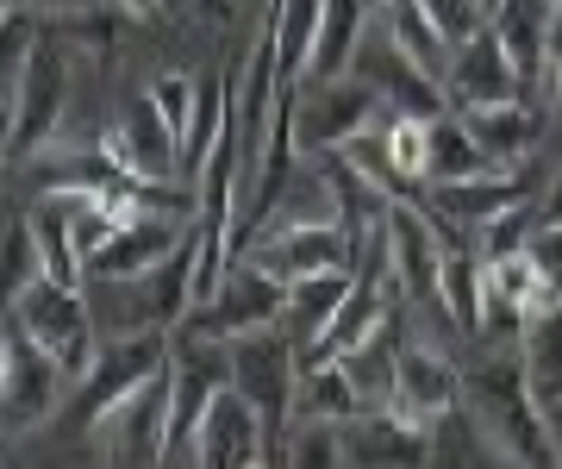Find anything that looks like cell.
<instances>
[{
    "label": "cell",
    "instance_id": "obj_1",
    "mask_svg": "<svg viewBox=\"0 0 562 469\" xmlns=\"http://www.w3.org/2000/svg\"><path fill=\"white\" fill-rule=\"evenodd\" d=\"M462 407L525 469H557V420L525 376V357H487L462 369Z\"/></svg>",
    "mask_w": 562,
    "mask_h": 469
},
{
    "label": "cell",
    "instance_id": "obj_2",
    "mask_svg": "<svg viewBox=\"0 0 562 469\" xmlns=\"http://www.w3.org/2000/svg\"><path fill=\"white\" fill-rule=\"evenodd\" d=\"M7 313L57 357L69 382H81L94 369V357H101V320H94V301L81 288L57 282V276H38L20 294H7Z\"/></svg>",
    "mask_w": 562,
    "mask_h": 469
},
{
    "label": "cell",
    "instance_id": "obj_3",
    "mask_svg": "<svg viewBox=\"0 0 562 469\" xmlns=\"http://www.w3.org/2000/svg\"><path fill=\"white\" fill-rule=\"evenodd\" d=\"M382 113H387L382 94L362 76H301L294 82V144H301V157L344 150L369 125H382Z\"/></svg>",
    "mask_w": 562,
    "mask_h": 469
},
{
    "label": "cell",
    "instance_id": "obj_4",
    "mask_svg": "<svg viewBox=\"0 0 562 469\" xmlns=\"http://www.w3.org/2000/svg\"><path fill=\"white\" fill-rule=\"evenodd\" d=\"M169 420H176V382H169V364H162L113 413L94 420V438H101L113 469H157L169 457Z\"/></svg>",
    "mask_w": 562,
    "mask_h": 469
},
{
    "label": "cell",
    "instance_id": "obj_5",
    "mask_svg": "<svg viewBox=\"0 0 562 469\" xmlns=\"http://www.w3.org/2000/svg\"><path fill=\"white\" fill-rule=\"evenodd\" d=\"M63 388H76L63 376V364L7 313V326H0V407H7V432L20 438V432L44 426L57 413Z\"/></svg>",
    "mask_w": 562,
    "mask_h": 469
},
{
    "label": "cell",
    "instance_id": "obj_6",
    "mask_svg": "<svg viewBox=\"0 0 562 469\" xmlns=\"http://www.w3.org/2000/svg\"><path fill=\"white\" fill-rule=\"evenodd\" d=\"M232 388L269 420V432H281L294 420V388H301V345L288 338V326H257L232 338Z\"/></svg>",
    "mask_w": 562,
    "mask_h": 469
},
{
    "label": "cell",
    "instance_id": "obj_7",
    "mask_svg": "<svg viewBox=\"0 0 562 469\" xmlns=\"http://www.w3.org/2000/svg\"><path fill=\"white\" fill-rule=\"evenodd\" d=\"M281 313H288V282H281V276H269L262 264H250V257H238V264L225 269L220 294H213L206 306H194L181 332H201V338L232 345V338H244V332L276 326Z\"/></svg>",
    "mask_w": 562,
    "mask_h": 469
},
{
    "label": "cell",
    "instance_id": "obj_8",
    "mask_svg": "<svg viewBox=\"0 0 562 469\" xmlns=\"http://www.w3.org/2000/svg\"><path fill=\"white\" fill-rule=\"evenodd\" d=\"M169 382H176V420H169V450H194L206 407L232 388V345L201 338V332H181L169 350Z\"/></svg>",
    "mask_w": 562,
    "mask_h": 469
},
{
    "label": "cell",
    "instance_id": "obj_9",
    "mask_svg": "<svg viewBox=\"0 0 562 469\" xmlns=\"http://www.w3.org/2000/svg\"><path fill=\"white\" fill-rule=\"evenodd\" d=\"M250 264H262L281 282H301V276H319V269H357V232L338 220L319 225H262L250 250Z\"/></svg>",
    "mask_w": 562,
    "mask_h": 469
},
{
    "label": "cell",
    "instance_id": "obj_10",
    "mask_svg": "<svg viewBox=\"0 0 562 469\" xmlns=\"http://www.w3.org/2000/svg\"><path fill=\"white\" fill-rule=\"evenodd\" d=\"M169 332H144V338H101V357H94V369L76 382V413L81 426L94 432V420L101 413H113L132 394L138 382H150L162 364H169Z\"/></svg>",
    "mask_w": 562,
    "mask_h": 469
},
{
    "label": "cell",
    "instance_id": "obj_11",
    "mask_svg": "<svg viewBox=\"0 0 562 469\" xmlns=\"http://www.w3.org/2000/svg\"><path fill=\"white\" fill-rule=\"evenodd\" d=\"M7 94V164H20L25 150H38L50 138V125L63 113V94H69V69H63L57 44H38L32 63H25L20 82L0 88Z\"/></svg>",
    "mask_w": 562,
    "mask_h": 469
},
{
    "label": "cell",
    "instance_id": "obj_12",
    "mask_svg": "<svg viewBox=\"0 0 562 469\" xmlns=\"http://www.w3.org/2000/svg\"><path fill=\"white\" fill-rule=\"evenodd\" d=\"M443 238L419 201L387 206V276L406 301H438L443 294Z\"/></svg>",
    "mask_w": 562,
    "mask_h": 469
},
{
    "label": "cell",
    "instance_id": "obj_13",
    "mask_svg": "<svg viewBox=\"0 0 562 469\" xmlns=\"http://www.w3.org/2000/svg\"><path fill=\"white\" fill-rule=\"evenodd\" d=\"M344 450L350 469H431V426L394 407H362L344 420Z\"/></svg>",
    "mask_w": 562,
    "mask_h": 469
},
{
    "label": "cell",
    "instance_id": "obj_14",
    "mask_svg": "<svg viewBox=\"0 0 562 469\" xmlns=\"http://www.w3.org/2000/svg\"><path fill=\"white\" fill-rule=\"evenodd\" d=\"M443 88H450V107L469 113V107L519 101L525 76H519V63H513V51L501 44V32L487 25V32H475L469 44H457V57H450V82Z\"/></svg>",
    "mask_w": 562,
    "mask_h": 469
},
{
    "label": "cell",
    "instance_id": "obj_15",
    "mask_svg": "<svg viewBox=\"0 0 562 469\" xmlns=\"http://www.w3.org/2000/svg\"><path fill=\"white\" fill-rule=\"evenodd\" d=\"M106 150H113V157H120V169H132V176L188 182V176H181V138H176V125L157 113V101H150V94L125 101V113L113 120V132H106Z\"/></svg>",
    "mask_w": 562,
    "mask_h": 469
},
{
    "label": "cell",
    "instance_id": "obj_16",
    "mask_svg": "<svg viewBox=\"0 0 562 469\" xmlns=\"http://www.w3.org/2000/svg\"><path fill=\"white\" fill-rule=\"evenodd\" d=\"M357 63H362V82H375V94H382L387 113H406V120H443V113H450L443 82H438V76H425L406 51H394L387 32H382L375 51H369V38H362Z\"/></svg>",
    "mask_w": 562,
    "mask_h": 469
},
{
    "label": "cell",
    "instance_id": "obj_17",
    "mask_svg": "<svg viewBox=\"0 0 562 469\" xmlns=\"http://www.w3.org/2000/svg\"><path fill=\"white\" fill-rule=\"evenodd\" d=\"M462 407V369L443 357L438 345H419L406 338L401 345V376H394V413L419 420V426H438L443 413Z\"/></svg>",
    "mask_w": 562,
    "mask_h": 469
},
{
    "label": "cell",
    "instance_id": "obj_18",
    "mask_svg": "<svg viewBox=\"0 0 562 469\" xmlns=\"http://www.w3.org/2000/svg\"><path fill=\"white\" fill-rule=\"evenodd\" d=\"M262 438H269V420L238 388H225L194 432V469H250L262 457Z\"/></svg>",
    "mask_w": 562,
    "mask_h": 469
},
{
    "label": "cell",
    "instance_id": "obj_19",
    "mask_svg": "<svg viewBox=\"0 0 562 469\" xmlns=\"http://www.w3.org/2000/svg\"><path fill=\"white\" fill-rule=\"evenodd\" d=\"M419 201L431 206V213H443V220L457 225V232L482 238L487 225L501 220V213L525 206L531 194H525V182L513 176V169H487V176H462V182H431Z\"/></svg>",
    "mask_w": 562,
    "mask_h": 469
},
{
    "label": "cell",
    "instance_id": "obj_20",
    "mask_svg": "<svg viewBox=\"0 0 562 469\" xmlns=\"http://www.w3.org/2000/svg\"><path fill=\"white\" fill-rule=\"evenodd\" d=\"M188 238H194V220H125L120 232H113V245L88 264V282H132V276H150V269L169 264Z\"/></svg>",
    "mask_w": 562,
    "mask_h": 469
},
{
    "label": "cell",
    "instance_id": "obj_21",
    "mask_svg": "<svg viewBox=\"0 0 562 469\" xmlns=\"http://www.w3.org/2000/svg\"><path fill=\"white\" fill-rule=\"evenodd\" d=\"M357 288V269H319V276H301V282H288V313H281V326L294 345H319L325 326L338 320L344 294Z\"/></svg>",
    "mask_w": 562,
    "mask_h": 469
},
{
    "label": "cell",
    "instance_id": "obj_22",
    "mask_svg": "<svg viewBox=\"0 0 562 469\" xmlns=\"http://www.w3.org/2000/svg\"><path fill=\"white\" fill-rule=\"evenodd\" d=\"M494 32H501V44L513 51L519 76L531 82V76L550 69V51H557V0H501Z\"/></svg>",
    "mask_w": 562,
    "mask_h": 469
},
{
    "label": "cell",
    "instance_id": "obj_23",
    "mask_svg": "<svg viewBox=\"0 0 562 469\" xmlns=\"http://www.w3.org/2000/svg\"><path fill=\"white\" fill-rule=\"evenodd\" d=\"M462 125H469V132H475V144H482L487 150V164H519L525 150H531V144L543 138V120H538V107L525 101H501V107H469V113H462Z\"/></svg>",
    "mask_w": 562,
    "mask_h": 469
},
{
    "label": "cell",
    "instance_id": "obj_24",
    "mask_svg": "<svg viewBox=\"0 0 562 469\" xmlns=\"http://www.w3.org/2000/svg\"><path fill=\"white\" fill-rule=\"evenodd\" d=\"M382 32L394 38V51H406V57L419 63L425 76L450 82V57H457V44L443 38L431 20H425L419 0H387V7H382ZM443 94H450V88H443Z\"/></svg>",
    "mask_w": 562,
    "mask_h": 469
},
{
    "label": "cell",
    "instance_id": "obj_25",
    "mask_svg": "<svg viewBox=\"0 0 562 469\" xmlns=\"http://www.w3.org/2000/svg\"><path fill=\"white\" fill-rule=\"evenodd\" d=\"M487 169H501V164H487V150L462 125V113H443V120L425 125V188L462 182V176H487Z\"/></svg>",
    "mask_w": 562,
    "mask_h": 469
},
{
    "label": "cell",
    "instance_id": "obj_26",
    "mask_svg": "<svg viewBox=\"0 0 562 469\" xmlns=\"http://www.w3.org/2000/svg\"><path fill=\"white\" fill-rule=\"evenodd\" d=\"M362 38H369V0H325V25H319L306 76H350Z\"/></svg>",
    "mask_w": 562,
    "mask_h": 469
},
{
    "label": "cell",
    "instance_id": "obj_27",
    "mask_svg": "<svg viewBox=\"0 0 562 469\" xmlns=\"http://www.w3.org/2000/svg\"><path fill=\"white\" fill-rule=\"evenodd\" d=\"M431 469H525V464H513V457L469 420V407H457L431 426Z\"/></svg>",
    "mask_w": 562,
    "mask_h": 469
},
{
    "label": "cell",
    "instance_id": "obj_28",
    "mask_svg": "<svg viewBox=\"0 0 562 469\" xmlns=\"http://www.w3.org/2000/svg\"><path fill=\"white\" fill-rule=\"evenodd\" d=\"M362 413V394L350 382L344 364H306L301 369V388H294V420H357Z\"/></svg>",
    "mask_w": 562,
    "mask_h": 469
},
{
    "label": "cell",
    "instance_id": "obj_29",
    "mask_svg": "<svg viewBox=\"0 0 562 469\" xmlns=\"http://www.w3.org/2000/svg\"><path fill=\"white\" fill-rule=\"evenodd\" d=\"M401 332H394V320H387L375 338L362 350H350L344 357V369H350V382H357V394H362V407H394V376H401Z\"/></svg>",
    "mask_w": 562,
    "mask_h": 469
},
{
    "label": "cell",
    "instance_id": "obj_30",
    "mask_svg": "<svg viewBox=\"0 0 562 469\" xmlns=\"http://www.w3.org/2000/svg\"><path fill=\"white\" fill-rule=\"evenodd\" d=\"M519 357H525V376H531V388L543 394V407H562V294L543 306L538 320H531Z\"/></svg>",
    "mask_w": 562,
    "mask_h": 469
},
{
    "label": "cell",
    "instance_id": "obj_31",
    "mask_svg": "<svg viewBox=\"0 0 562 469\" xmlns=\"http://www.w3.org/2000/svg\"><path fill=\"white\" fill-rule=\"evenodd\" d=\"M276 20V51H281V76L301 82L306 63H313V44H319V25H325V0H276L269 7Z\"/></svg>",
    "mask_w": 562,
    "mask_h": 469
},
{
    "label": "cell",
    "instance_id": "obj_32",
    "mask_svg": "<svg viewBox=\"0 0 562 469\" xmlns=\"http://www.w3.org/2000/svg\"><path fill=\"white\" fill-rule=\"evenodd\" d=\"M281 464L288 469H350L344 426L338 420H301V426L281 438Z\"/></svg>",
    "mask_w": 562,
    "mask_h": 469
},
{
    "label": "cell",
    "instance_id": "obj_33",
    "mask_svg": "<svg viewBox=\"0 0 562 469\" xmlns=\"http://www.w3.org/2000/svg\"><path fill=\"white\" fill-rule=\"evenodd\" d=\"M0 257H7V294H20L25 282L44 276V245L32 220H7V238H0Z\"/></svg>",
    "mask_w": 562,
    "mask_h": 469
},
{
    "label": "cell",
    "instance_id": "obj_34",
    "mask_svg": "<svg viewBox=\"0 0 562 469\" xmlns=\"http://www.w3.org/2000/svg\"><path fill=\"white\" fill-rule=\"evenodd\" d=\"M425 125L431 120H406V113H387V157L413 188H425Z\"/></svg>",
    "mask_w": 562,
    "mask_h": 469
},
{
    "label": "cell",
    "instance_id": "obj_35",
    "mask_svg": "<svg viewBox=\"0 0 562 469\" xmlns=\"http://www.w3.org/2000/svg\"><path fill=\"white\" fill-rule=\"evenodd\" d=\"M150 101H157L162 120L176 125V138L188 144L194 113H201V82H188V76H157V82H150Z\"/></svg>",
    "mask_w": 562,
    "mask_h": 469
},
{
    "label": "cell",
    "instance_id": "obj_36",
    "mask_svg": "<svg viewBox=\"0 0 562 469\" xmlns=\"http://www.w3.org/2000/svg\"><path fill=\"white\" fill-rule=\"evenodd\" d=\"M425 7V20L438 25L450 44H469L475 32H487V13L475 7V0H419Z\"/></svg>",
    "mask_w": 562,
    "mask_h": 469
},
{
    "label": "cell",
    "instance_id": "obj_37",
    "mask_svg": "<svg viewBox=\"0 0 562 469\" xmlns=\"http://www.w3.org/2000/svg\"><path fill=\"white\" fill-rule=\"evenodd\" d=\"M531 257H538V269L550 276V288L562 294V225H538V232H531Z\"/></svg>",
    "mask_w": 562,
    "mask_h": 469
},
{
    "label": "cell",
    "instance_id": "obj_38",
    "mask_svg": "<svg viewBox=\"0 0 562 469\" xmlns=\"http://www.w3.org/2000/svg\"><path fill=\"white\" fill-rule=\"evenodd\" d=\"M538 225H562V169L550 176V188L538 194Z\"/></svg>",
    "mask_w": 562,
    "mask_h": 469
},
{
    "label": "cell",
    "instance_id": "obj_39",
    "mask_svg": "<svg viewBox=\"0 0 562 469\" xmlns=\"http://www.w3.org/2000/svg\"><path fill=\"white\" fill-rule=\"evenodd\" d=\"M543 82H550V101H557V113H562V44L550 51V69H543Z\"/></svg>",
    "mask_w": 562,
    "mask_h": 469
},
{
    "label": "cell",
    "instance_id": "obj_40",
    "mask_svg": "<svg viewBox=\"0 0 562 469\" xmlns=\"http://www.w3.org/2000/svg\"><path fill=\"white\" fill-rule=\"evenodd\" d=\"M113 7H120L125 20H150V13H157L162 0H113Z\"/></svg>",
    "mask_w": 562,
    "mask_h": 469
},
{
    "label": "cell",
    "instance_id": "obj_41",
    "mask_svg": "<svg viewBox=\"0 0 562 469\" xmlns=\"http://www.w3.org/2000/svg\"><path fill=\"white\" fill-rule=\"evenodd\" d=\"M13 7H32V13H69V7H81V0H13Z\"/></svg>",
    "mask_w": 562,
    "mask_h": 469
},
{
    "label": "cell",
    "instance_id": "obj_42",
    "mask_svg": "<svg viewBox=\"0 0 562 469\" xmlns=\"http://www.w3.org/2000/svg\"><path fill=\"white\" fill-rule=\"evenodd\" d=\"M550 420H557V469H562V407H550Z\"/></svg>",
    "mask_w": 562,
    "mask_h": 469
},
{
    "label": "cell",
    "instance_id": "obj_43",
    "mask_svg": "<svg viewBox=\"0 0 562 469\" xmlns=\"http://www.w3.org/2000/svg\"><path fill=\"white\" fill-rule=\"evenodd\" d=\"M475 7H482V13H487V25H494V13H501V0H475Z\"/></svg>",
    "mask_w": 562,
    "mask_h": 469
},
{
    "label": "cell",
    "instance_id": "obj_44",
    "mask_svg": "<svg viewBox=\"0 0 562 469\" xmlns=\"http://www.w3.org/2000/svg\"><path fill=\"white\" fill-rule=\"evenodd\" d=\"M250 469H276V464H269V457H257V464H250Z\"/></svg>",
    "mask_w": 562,
    "mask_h": 469
},
{
    "label": "cell",
    "instance_id": "obj_45",
    "mask_svg": "<svg viewBox=\"0 0 562 469\" xmlns=\"http://www.w3.org/2000/svg\"><path fill=\"white\" fill-rule=\"evenodd\" d=\"M369 7H387V0H369Z\"/></svg>",
    "mask_w": 562,
    "mask_h": 469
}]
</instances>
